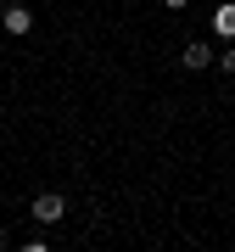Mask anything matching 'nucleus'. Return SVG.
Returning a JSON list of instances; mask_svg holds the SVG:
<instances>
[{
    "label": "nucleus",
    "mask_w": 235,
    "mask_h": 252,
    "mask_svg": "<svg viewBox=\"0 0 235 252\" xmlns=\"http://www.w3.org/2000/svg\"><path fill=\"white\" fill-rule=\"evenodd\" d=\"M163 6H168V11H179V6H185V0H163Z\"/></svg>",
    "instance_id": "423d86ee"
},
{
    "label": "nucleus",
    "mask_w": 235,
    "mask_h": 252,
    "mask_svg": "<svg viewBox=\"0 0 235 252\" xmlns=\"http://www.w3.org/2000/svg\"><path fill=\"white\" fill-rule=\"evenodd\" d=\"M6 34H28V28H34V17H28V6H6Z\"/></svg>",
    "instance_id": "7ed1b4c3"
},
{
    "label": "nucleus",
    "mask_w": 235,
    "mask_h": 252,
    "mask_svg": "<svg viewBox=\"0 0 235 252\" xmlns=\"http://www.w3.org/2000/svg\"><path fill=\"white\" fill-rule=\"evenodd\" d=\"M213 62V51H207V39H190V45H185V67L190 73H202V67H207Z\"/></svg>",
    "instance_id": "f03ea898"
},
{
    "label": "nucleus",
    "mask_w": 235,
    "mask_h": 252,
    "mask_svg": "<svg viewBox=\"0 0 235 252\" xmlns=\"http://www.w3.org/2000/svg\"><path fill=\"white\" fill-rule=\"evenodd\" d=\"M213 28H218V34H224V39H235V6H218V17H213Z\"/></svg>",
    "instance_id": "20e7f679"
},
{
    "label": "nucleus",
    "mask_w": 235,
    "mask_h": 252,
    "mask_svg": "<svg viewBox=\"0 0 235 252\" xmlns=\"http://www.w3.org/2000/svg\"><path fill=\"white\" fill-rule=\"evenodd\" d=\"M224 73H235V51H224Z\"/></svg>",
    "instance_id": "39448f33"
},
{
    "label": "nucleus",
    "mask_w": 235,
    "mask_h": 252,
    "mask_svg": "<svg viewBox=\"0 0 235 252\" xmlns=\"http://www.w3.org/2000/svg\"><path fill=\"white\" fill-rule=\"evenodd\" d=\"M62 213H67V202L56 196V190H45V196H34V207H28V219H39V224H56Z\"/></svg>",
    "instance_id": "f257e3e1"
}]
</instances>
